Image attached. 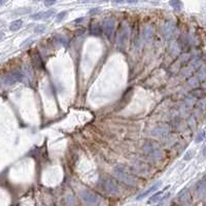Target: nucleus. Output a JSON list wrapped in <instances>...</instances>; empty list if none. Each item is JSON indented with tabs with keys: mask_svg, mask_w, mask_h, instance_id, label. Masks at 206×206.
Segmentation results:
<instances>
[{
	"mask_svg": "<svg viewBox=\"0 0 206 206\" xmlns=\"http://www.w3.org/2000/svg\"><path fill=\"white\" fill-rule=\"evenodd\" d=\"M112 174L118 181H122L123 183L128 186H135L136 181L133 176L130 175V173L126 170V168L123 165H116L112 170Z\"/></svg>",
	"mask_w": 206,
	"mask_h": 206,
	"instance_id": "f257e3e1",
	"label": "nucleus"
},
{
	"mask_svg": "<svg viewBox=\"0 0 206 206\" xmlns=\"http://www.w3.org/2000/svg\"><path fill=\"white\" fill-rule=\"evenodd\" d=\"M82 200L89 206H96L100 203V197L89 190H82L79 193Z\"/></svg>",
	"mask_w": 206,
	"mask_h": 206,
	"instance_id": "f03ea898",
	"label": "nucleus"
},
{
	"mask_svg": "<svg viewBox=\"0 0 206 206\" xmlns=\"http://www.w3.org/2000/svg\"><path fill=\"white\" fill-rule=\"evenodd\" d=\"M101 188L106 194L110 196H116L120 194V189L116 181H112L111 178H104L101 183Z\"/></svg>",
	"mask_w": 206,
	"mask_h": 206,
	"instance_id": "7ed1b4c3",
	"label": "nucleus"
},
{
	"mask_svg": "<svg viewBox=\"0 0 206 206\" xmlns=\"http://www.w3.org/2000/svg\"><path fill=\"white\" fill-rule=\"evenodd\" d=\"M128 37H129V28L127 25H123L118 32L116 36V44L120 49H124L126 47Z\"/></svg>",
	"mask_w": 206,
	"mask_h": 206,
	"instance_id": "20e7f679",
	"label": "nucleus"
},
{
	"mask_svg": "<svg viewBox=\"0 0 206 206\" xmlns=\"http://www.w3.org/2000/svg\"><path fill=\"white\" fill-rule=\"evenodd\" d=\"M116 29V21L112 18H107L102 23V30L108 39H110Z\"/></svg>",
	"mask_w": 206,
	"mask_h": 206,
	"instance_id": "39448f33",
	"label": "nucleus"
},
{
	"mask_svg": "<svg viewBox=\"0 0 206 206\" xmlns=\"http://www.w3.org/2000/svg\"><path fill=\"white\" fill-rule=\"evenodd\" d=\"M161 185H162V181H157L156 183L151 185L148 189H147V190H145L144 192H142L140 195H138V196L136 197V200H141V199L146 198L147 196H149L151 194H153L155 191H157L158 189L160 188V186H161Z\"/></svg>",
	"mask_w": 206,
	"mask_h": 206,
	"instance_id": "423d86ee",
	"label": "nucleus"
},
{
	"mask_svg": "<svg viewBox=\"0 0 206 206\" xmlns=\"http://www.w3.org/2000/svg\"><path fill=\"white\" fill-rule=\"evenodd\" d=\"M54 14H55V9H49L45 12H36V14L32 15L30 18L32 20H47V19L51 18L52 16H54Z\"/></svg>",
	"mask_w": 206,
	"mask_h": 206,
	"instance_id": "0eeeda50",
	"label": "nucleus"
},
{
	"mask_svg": "<svg viewBox=\"0 0 206 206\" xmlns=\"http://www.w3.org/2000/svg\"><path fill=\"white\" fill-rule=\"evenodd\" d=\"M22 77H23V74H22L21 71H19V70L14 71V72H12L9 75H7V76H6L5 82H6V84H15V82L21 81Z\"/></svg>",
	"mask_w": 206,
	"mask_h": 206,
	"instance_id": "6e6552de",
	"label": "nucleus"
},
{
	"mask_svg": "<svg viewBox=\"0 0 206 206\" xmlns=\"http://www.w3.org/2000/svg\"><path fill=\"white\" fill-rule=\"evenodd\" d=\"M165 190H167V188L165 189ZM165 190H162V191H159L158 193H156L155 195H153V196L149 198V200H148V204H154V203H156V202H159L160 200L162 199V195H163V193H164V191Z\"/></svg>",
	"mask_w": 206,
	"mask_h": 206,
	"instance_id": "1a4fd4ad",
	"label": "nucleus"
},
{
	"mask_svg": "<svg viewBox=\"0 0 206 206\" xmlns=\"http://www.w3.org/2000/svg\"><path fill=\"white\" fill-rule=\"evenodd\" d=\"M90 32L93 36H100L101 32H102V27L99 24H92Z\"/></svg>",
	"mask_w": 206,
	"mask_h": 206,
	"instance_id": "9d476101",
	"label": "nucleus"
},
{
	"mask_svg": "<svg viewBox=\"0 0 206 206\" xmlns=\"http://www.w3.org/2000/svg\"><path fill=\"white\" fill-rule=\"evenodd\" d=\"M196 191L199 196H204L206 194V181H202L200 183H198V185L196 186Z\"/></svg>",
	"mask_w": 206,
	"mask_h": 206,
	"instance_id": "9b49d317",
	"label": "nucleus"
},
{
	"mask_svg": "<svg viewBox=\"0 0 206 206\" xmlns=\"http://www.w3.org/2000/svg\"><path fill=\"white\" fill-rule=\"evenodd\" d=\"M22 26H23V21L22 20H15L14 22H12L9 25V30L12 32L15 31H18V30H20L22 28Z\"/></svg>",
	"mask_w": 206,
	"mask_h": 206,
	"instance_id": "f8f14e48",
	"label": "nucleus"
},
{
	"mask_svg": "<svg viewBox=\"0 0 206 206\" xmlns=\"http://www.w3.org/2000/svg\"><path fill=\"white\" fill-rule=\"evenodd\" d=\"M169 4L172 8H174L175 10H181L183 7V4L181 0H170Z\"/></svg>",
	"mask_w": 206,
	"mask_h": 206,
	"instance_id": "ddd939ff",
	"label": "nucleus"
},
{
	"mask_svg": "<svg viewBox=\"0 0 206 206\" xmlns=\"http://www.w3.org/2000/svg\"><path fill=\"white\" fill-rule=\"evenodd\" d=\"M165 34H166V36H171V34L173 33V31H174V27H173V26H171L170 24H167L166 26H165Z\"/></svg>",
	"mask_w": 206,
	"mask_h": 206,
	"instance_id": "4468645a",
	"label": "nucleus"
},
{
	"mask_svg": "<svg viewBox=\"0 0 206 206\" xmlns=\"http://www.w3.org/2000/svg\"><path fill=\"white\" fill-rule=\"evenodd\" d=\"M67 15H68V12H66V10H64V12H61L60 14H58L57 17H56V21H57V23H59V22L64 20V19L66 18Z\"/></svg>",
	"mask_w": 206,
	"mask_h": 206,
	"instance_id": "2eb2a0df",
	"label": "nucleus"
},
{
	"mask_svg": "<svg viewBox=\"0 0 206 206\" xmlns=\"http://www.w3.org/2000/svg\"><path fill=\"white\" fill-rule=\"evenodd\" d=\"M169 197H170V193H167V194L165 195L164 197H162V199L159 201V202H158V204H156L155 206H163L164 203H165V201H166L167 199L169 198Z\"/></svg>",
	"mask_w": 206,
	"mask_h": 206,
	"instance_id": "dca6fc26",
	"label": "nucleus"
},
{
	"mask_svg": "<svg viewBox=\"0 0 206 206\" xmlns=\"http://www.w3.org/2000/svg\"><path fill=\"white\" fill-rule=\"evenodd\" d=\"M204 137H205V133H204V132H203V131L199 132V133L197 134L196 138H195V141H196V142H200V141H202V140L204 139Z\"/></svg>",
	"mask_w": 206,
	"mask_h": 206,
	"instance_id": "f3484780",
	"label": "nucleus"
},
{
	"mask_svg": "<svg viewBox=\"0 0 206 206\" xmlns=\"http://www.w3.org/2000/svg\"><path fill=\"white\" fill-rule=\"evenodd\" d=\"M44 30H45L44 25H37L35 28H34V32H35V33H43Z\"/></svg>",
	"mask_w": 206,
	"mask_h": 206,
	"instance_id": "a211bd4d",
	"label": "nucleus"
},
{
	"mask_svg": "<svg viewBox=\"0 0 206 206\" xmlns=\"http://www.w3.org/2000/svg\"><path fill=\"white\" fill-rule=\"evenodd\" d=\"M193 156H194V151H189L188 153H186V155H185V157H183V159L188 161V160H191V159H192Z\"/></svg>",
	"mask_w": 206,
	"mask_h": 206,
	"instance_id": "6ab92c4d",
	"label": "nucleus"
},
{
	"mask_svg": "<svg viewBox=\"0 0 206 206\" xmlns=\"http://www.w3.org/2000/svg\"><path fill=\"white\" fill-rule=\"evenodd\" d=\"M57 40H58V42H60V43H62V44L66 45V39H65V37H63L62 35L57 36Z\"/></svg>",
	"mask_w": 206,
	"mask_h": 206,
	"instance_id": "aec40b11",
	"label": "nucleus"
},
{
	"mask_svg": "<svg viewBox=\"0 0 206 206\" xmlns=\"http://www.w3.org/2000/svg\"><path fill=\"white\" fill-rule=\"evenodd\" d=\"M56 1H57V0H44V4L47 6H51V5H53L54 3H56Z\"/></svg>",
	"mask_w": 206,
	"mask_h": 206,
	"instance_id": "412c9836",
	"label": "nucleus"
},
{
	"mask_svg": "<svg viewBox=\"0 0 206 206\" xmlns=\"http://www.w3.org/2000/svg\"><path fill=\"white\" fill-rule=\"evenodd\" d=\"M100 12V8H93V9H91L90 12H89V14L90 15H95L97 14V12Z\"/></svg>",
	"mask_w": 206,
	"mask_h": 206,
	"instance_id": "4be33fe9",
	"label": "nucleus"
},
{
	"mask_svg": "<svg viewBox=\"0 0 206 206\" xmlns=\"http://www.w3.org/2000/svg\"><path fill=\"white\" fill-rule=\"evenodd\" d=\"M125 1L128 3H135V2H137V0H125Z\"/></svg>",
	"mask_w": 206,
	"mask_h": 206,
	"instance_id": "5701e85b",
	"label": "nucleus"
},
{
	"mask_svg": "<svg viewBox=\"0 0 206 206\" xmlns=\"http://www.w3.org/2000/svg\"><path fill=\"white\" fill-rule=\"evenodd\" d=\"M3 38H4V33L3 32H0V41L3 39Z\"/></svg>",
	"mask_w": 206,
	"mask_h": 206,
	"instance_id": "b1692460",
	"label": "nucleus"
},
{
	"mask_svg": "<svg viewBox=\"0 0 206 206\" xmlns=\"http://www.w3.org/2000/svg\"><path fill=\"white\" fill-rule=\"evenodd\" d=\"M82 20H84V18H79V20H75V21H74V23H79V22H82Z\"/></svg>",
	"mask_w": 206,
	"mask_h": 206,
	"instance_id": "393cba45",
	"label": "nucleus"
},
{
	"mask_svg": "<svg viewBox=\"0 0 206 206\" xmlns=\"http://www.w3.org/2000/svg\"><path fill=\"white\" fill-rule=\"evenodd\" d=\"M203 156H204V157H206V146L204 147V148H203Z\"/></svg>",
	"mask_w": 206,
	"mask_h": 206,
	"instance_id": "a878e982",
	"label": "nucleus"
},
{
	"mask_svg": "<svg viewBox=\"0 0 206 206\" xmlns=\"http://www.w3.org/2000/svg\"><path fill=\"white\" fill-rule=\"evenodd\" d=\"M114 2H118V3H122L124 0H114Z\"/></svg>",
	"mask_w": 206,
	"mask_h": 206,
	"instance_id": "bb28decb",
	"label": "nucleus"
},
{
	"mask_svg": "<svg viewBox=\"0 0 206 206\" xmlns=\"http://www.w3.org/2000/svg\"><path fill=\"white\" fill-rule=\"evenodd\" d=\"M4 1H5V0H0V5H2V4L4 3Z\"/></svg>",
	"mask_w": 206,
	"mask_h": 206,
	"instance_id": "cd10ccee",
	"label": "nucleus"
},
{
	"mask_svg": "<svg viewBox=\"0 0 206 206\" xmlns=\"http://www.w3.org/2000/svg\"><path fill=\"white\" fill-rule=\"evenodd\" d=\"M82 1H88V0H82Z\"/></svg>",
	"mask_w": 206,
	"mask_h": 206,
	"instance_id": "c85d7f7f",
	"label": "nucleus"
},
{
	"mask_svg": "<svg viewBox=\"0 0 206 206\" xmlns=\"http://www.w3.org/2000/svg\"><path fill=\"white\" fill-rule=\"evenodd\" d=\"M51 206H55V205H54V204H53V205H51Z\"/></svg>",
	"mask_w": 206,
	"mask_h": 206,
	"instance_id": "c756f323",
	"label": "nucleus"
},
{
	"mask_svg": "<svg viewBox=\"0 0 206 206\" xmlns=\"http://www.w3.org/2000/svg\"><path fill=\"white\" fill-rule=\"evenodd\" d=\"M172 206H175V205H172Z\"/></svg>",
	"mask_w": 206,
	"mask_h": 206,
	"instance_id": "7c9ffc66",
	"label": "nucleus"
}]
</instances>
